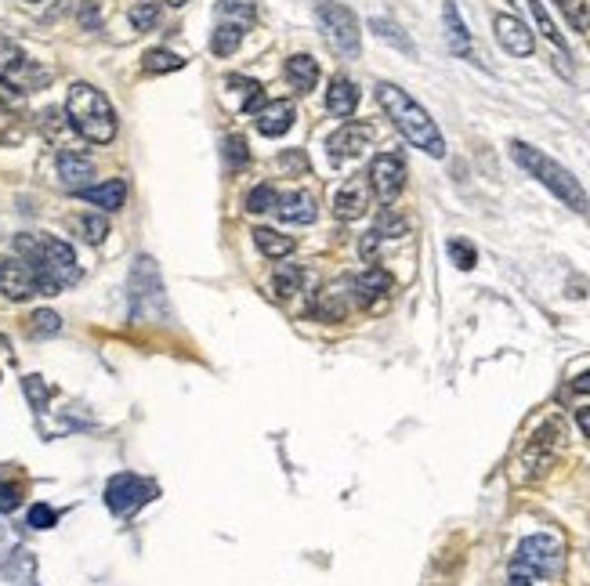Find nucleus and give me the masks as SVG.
<instances>
[{
    "instance_id": "f257e3e1",
    "label": "nucleus",
    "mask_w": 590,
    "mask_h": 586,
    "mask_svg": "<svg viewBox=\"0 0 590 586\" xmlns=\"http://www.w3.org/2000/svg\"><path fill=\"white\" fill-rule=\"evenodd\" d=\"M377 102H381V109L388 113V120L399 127L406 142L417 145V149H424L428 156H435V160L446 156V142H442V134H438V127H435V120L428 116V109H424L420 102H413L402 87L377 84Z\"/></svg>"
},
{
    "instance_id": "f03ea898",
    "label": "nucleus",
    "mask_w": 590,
    "mask_h": 586,
    "mask_svg": "<svg viewBox=\"0 0 590 586\" xmlns=\"http://www.w3.org/2000/svg\"><path fill=\"white\" fill-rule=\"evenodd\" d=\"M15 250L19 257H26L29 265L37 268L40 286H44V297H55L58 290H66L80 279V265L73 246L62 243L55 236H19L15 239Z\"/></svg>"
},
{
    "instance_id": "7ed1b4c3",
    "label": "nucleus",
    "mask_w": 590,
    "mask_h": 586,
    "mask_svg": "<svg viewBox=\"0 0 590 586\" xmlns=\"http://www.w3.org/2000/svg\"><path fill=\"white\" fill-rule=\"evenodd\" d=\"M66 116L73 131L91 145H109L116 138V113L109 98L91 84H73L66 95Z\"/></svg>"
},
{
    "instance_id": "20e7f679",
    "label": "nucleus",
    "mask_w": 590,
    "mask_h": 586,
    "mask_svg": "<svg viewBox=\"0 0 590 586\" xmlns=\"http://www.w3.org/2000/svg\"><path fill=\"white\" fill-rule=\"evenodd\" d=\"M511 156H514V163H518L522 171L533 174V178L540 181L543 189H551L554 196L562 199V203H565L569 210L583 214V210L590 207V203H587V192H583L580 181L572 178V174L565 171V167H562L558 160H551L547 152L533 149V145H525V142H514V145H511Z\"/></svg>"
},
{
    "instance_id": "39448f33",
    "label": "nucleus",
    "mask_w": 590,
    "mask_h": 586,
    "mask_svg": "<svg viewBox=\"0 0 590 586\" xmlns=\"http://www.w3.org/2000/svg\"><path fill=\"white\" fill-rule=\"evenodd\" d=\"M562 565V543L554 536H529L522 539V547L514 550V561H511V579H543L551 576L554 568Z\"/></svg>"
},
{
    "instance_id": "423d86ee",
    "label": "nucleus",
    "mask_w": 590,
    "mask_h": 586,
    "mask_svg": "<svg viewBox=\"0 0 590 586\" xmlns=\"http://www.w3.org/2000/svg\"><path fill=\"white\" fill-rule=\"evenodd\" d=\"M319 29H323V37L334 55L359 58L362 29H359V19H355L344 4H323V8H319Z\"/></svg>"
},
{
    "instance_id": "0eeeda50",
    "label": "nucleus",
    "mask_w": 590,
    "mask_h": 586,
    "mask_svg": "<svg viewBox=\"0 0 590 586\" xmlns=\"http://www.w3.org/2000/svg\"><path fill=\"white\" fill-rule=\"evenodd\" d=\"M0 80L8 87H15V91H33V87L48 84L51 73L33 66L15 40L0 37Z\"/></svg>"
},
{
    "instance_id": "6e6552de",
    "label": "nucleus",
    "mask_w": 590,
    "mask_h": 586,
    "mask_svg": "<svg viewBox=\"0 0 590 586\" xmlns=\"http://www.w3.org/2000/svg\"><path fill=\"white\" fill-rule=\"evenodd\" d=\"M0 293L11 301H29V297H44L37 268L26 257H0Z\"/></svg>"
},
{
    "instance_id": "1a4fd4ad",
    "label": "nucleus",
    "mask_w": 590,
    "mask_h": 586,
    "mask_svg": "<svg viewBox=\"0 0 590 586\" xmlns=\"http://www.w3.org/2000/svg\"><path fill=\"white\" fill-rule=\"evenodd\" d=\"M366 181H370L373 196L381 199V203H395L399 192L406 189V163L395 152H381V156H373L370 178Z\"/></svg>"
},
{
    "instance_id": "9d476101",
    "label": "nucleus",
    "mask_w": 590,
    "mask_h": 586,
    "mask_svg": "<svg viewBox=\"0 0 590 586\" xmlns=\"http://www.w3.org/2000/svg\"><path fill=\"white\" fill-rule=\"evenodd\" d=\"M149 500H153V485L142 482V478H134V474H116L113 482L105 485V503H109L116 514H131Z\"/></svg>"
},
{
    "instance_id": "9b49d317",
    "label": "nucleus",
    "mask_w": 590,
    "mask_h": 586,
    "mask_svg": "<svg viewBox=\"0 0 590 586\" xmlns=\"http://www.w3.org/2000/svg\"><path fill=\"white\" fill-rule=\"evenodd\" d=\"M373 142V127L370 123H359V120H348L337 127V134L330 138V160L344 163V160H355L362 156V149Z\"/></svg>"
},
{
    "instance_id": "f8f14e48",
    "label": "nucleus",
    "mask_w": 590,
    "mask_h": 586,
    "mask_svg": "<svg viewBox=\"0 0 590 586\" xmlns=\"http://www.w3.org/2000/svg\"><path fill=\"white\" fill-rule=\"evenodd\" d=\"M493 26H496V40L504 44L507 55L525 58L536 51V37L529 33V26H525L522 19H514V15H496Z\"/></svg>"
},
{
    "instance_id": "ddd939ff",
    "label": "nucleus",
    "mask_w": 590,
    "mask_h": 586,
    "mask_svg": "<svg viewBox=\"0 0 590 586\" xmlns=\"http://www.w3.org/2000/svg\"><path fill=\"white\" fill-rule=\"evenodd\" d=\"M366 207H370V181L348 178L334 196V214L341 221H359Z\"/></svg>"
},
{
    "instance_id": "4468645a",
    "label": "nucleus",
    "mask_w": 590,
    "mask_h": 586,
    "mask_svg": "<svg viewBox=\"0 0 590 586\" xmlns=\"http://www.w3.org/2000/svg\"><path fill=\"white\" fill-rule=\"evenodd\" d=\"M58 178H62V185L73 192L87 189L91 178H95V160L77 149H62L58 152Z\"/></svg>"
},
{
    "instance_id": "2eb2a0df",
    "label": "nucleus",
    "mask_w": 590,
    "mask_h": 586,
    "mask_svg": "<svg viewBox=\"0 0 590 586\" xmlns=\"http://www.w3.org/2000/svg\"><path fill=\"white\" fill-rule=\"evenodd\" d=\"M294 116H297L294 102L290 98H276V102H265V109L254 116V123L265 138H279V134H286L294 127Z\"/></svg>"
},
{
    "instance_id": "dca6fc26",
    "label": "nucleus",
    "mask_w": 590,
    "mask_h": 586,
    "mask_svg": "<svg viewBox=\"0 0 590 586\" xmlns=\"http://www.w3.org/2000/svg\"><path fill=\"white\" fill-rule=\"evenodd\" d=\"M77 196L84 199V203H91V207L113 214V210H120L127 203V185L120 178H109V181H102V185H87Z\"/></svg>"
},
{
    "instance_id": "f3484780",
    "label": "nucleus",
    "mask_w": 590,
    "mask_h": 586,
    "mask_svg": "<svg viewBox=\"0 0 590 586\" xmlns=\"http://www.w3.org/2000/svg\"><path fill=\"white\" fill-rule=\"evenodd\" d=\"M276 214H279V221H286V225H312L315 221V199L301 189L286 192V196L276 199Z\"/></svg>"
},
{
    "instance_id": "a211bd4d",
    "label": "nucleus",
    "mask_w": 590,
    "mask_h": 586,
    "mask_svg": "<svg viewBox=\"0 0 590 586\" xmlns=\"http://www.w3.org/2000/svg\"><path fill=\"white\" fill-rule=\"evenodd\" d=\"M359 105V87L348 80V76H334L330 80V91H326V109L337 116V120H348Z\"/></svg>"
},
{
    "instance_id": "6ab92c4d",
    "label": "nucleus",
    "mask_w": 590,
    "mask_h": 586,
    "mask_svg": "<svg viewBox=\"0 0 590 586\" xmlns=\"http://www.w3.org/2000/svg\"><path fill=\"white\" fill-rule=\"evenodd\" d=\"M286 80H290V87H294L297 95H308L315 84H319V62H315L312 55H290L283 66Z\"/></svg>"
},
{
    "instance_id": "aec40b11",
    "label": "nucleus",
    "mask_w": 590,
    "mask_h": 586,
    "mask_svg": "<svg viewBox=\"0 0 590 586\" xmlns=\"http://www.w3.org/2000/svg\"><path fill=\"white\" fill-rule=\"evenodd\" d=\"M388 290H391V275L384 268H366L359 279H352V297L359 304H366V308L377 304V297H384Z\"/></svg>"
},
{
    "instance_id": "412c9836",
    "label": "nucleus",
    "mask_w": 590,
    "mask_h": 586,
    "mask_svg": "<svg viewBox=\"0 0 590 586\" xmlns=\"http://www.w3.org/2000/svg\"><path fill=\"white\" fill-rule=\"evenodd\" d=\"M442 22H446V40H449V51L460 58L471 55V33H467V26L460 22V11L453 0H442Z\"/></svg>"
},
{
    "instance_id": "4be33fe9",
    "label": "nucleus",
    "mask_w": 590,
    "mask_h": 586,
    "mask_svg": "<svg viewBox=\"0 0 590 586\" xmlns=\"http://www.w3.org/2000/svg\"><path fill=\"white\" fill-rule=\"evenodd\" d=\"M243 33H247V26H239V22L221 19V26L214 29V40H210V51H214L218 58L236 55V48L243 44Z\"/></svg>"
},
{
    "instance_id": "5701e85b",
    "label": "nucleus",
    "mask_w": 590,
    "mask_h": 586,
    "mask_svg": "<svg viewBox=\"0 0 590 586\" xmlns=\"http://www.w3.org/2000/svg\"><path fill=\"white\" fill-rule=\"evenodd\" d=\"M254 243H257V250H261L265 257H272V261H279V257H290V254H294V246H297L290 236H279V232H272V228H257Z\"/></svg>"
},
{
    "instance_id": "b1692460",
    "label": "nucleus",
    "mask_w": 590,
    "mask_h": 586,
    "mask_svg": "<svg viewBox=\"0 0 590 586\" xmlns=\"http://www.w3.org/2000/svg\"><path fill=\"white\" fill-rule=\"evenodd\" d=\"M344 293H337V290H323L319 297L312 301V315L315 319H323V322H337V319H344Z\"/></svg>"
},
{
    "instance_id": "393cba45",
    "label": "nucleus",
    "mask_w": 590,
    "mask_h": 586,
    "mask_svg": "<svg viewBox=\"0 0 590 586\" xmlns=\"http://www.w3.org/2000/svg\"><path fill=\"white\" fill-rule=\"evenodd\" d=\"M370 29L384 40V44H391V48H399L402 55H417V48H413V40L406 37V33H402V29L395 26V22H388V19H373Z\"/></svg>"
},
{
    "instance_id": "a878e982",
    "label": "nucleus",
    "mask_w": 590,
    "mask_h": 586,
    "mask_svg": "<svg viewBox=\"0 0 590 586\" xmlns=\"http://www.w3.org/2000/svg\"><path fill=\"white\" fill-rule=\"evenodd\" d=\"M301 283H305V272L294 265H279L276 268V279H272V286H276L279 297H294V293H301Z\"/></svg>"
},
{
    "instance_id": "bb28decb",
    "label": "nucleus",
    "mask_w": 590,
    "mask_h": 586,
    "mask_svg": "<svg viewBox=\"0 0 590 586\" xmlns=\"http://www.w3.org/2000/svg\"><path fill=\"white\" fill-rule=\"evenodd\" d=\"M142 66H145V73H178L185 62H181L174 51H145V58H142Z\"/></svg>"
},
{
    "instance_id": "cd10ccee",
    "label": "nucleus",
    "mask_w": 590,
    "mask_h": 586,
    "mask_svg": "<svg viewBox=\"0 0 590 586\" xmlns=\"http://www.w3.org/2000/svg\"><path fill=\"white\" fill-rule=\"evenodd\" d=\"M77 232L87 239V243H102V239L109 236V221H105V214H80Z\"/></svg>"
},
{
    "instance_id": "c85d7f7f",
    "label": "nucleus",
    "mask_w": 590,
    "mask_h": 586,
    "mask_svg": "<svg viewBox=\"0 0 590 586\" xmlns=\"http://www.w3.org/2000/svg\"><path fill=\"white\" fill-rule=\"evenodd\" d=\"M406 218H399V214H391V210H381V218H377V225H373V236L377 239H399L406 236Z\"/></svg>"
},
{
    "instance_id": "c756f323",
    "label": "nucleus",
    "mask_w": 590,
    "mask_h": 586,
    "mask_svg": "<svg viewBox=\"0 0 590 586\" xmlns=\"http://www.w3.org/2000/svg\"><path fill=\"white\" fill-rule=\"evenodd\" d=\"M156 22H160V4H149V0H142V4H134V8H131V26L138 29V33L153 29Z\"/></svg>"
},
{
    "instance_id": "7c9ffc66",
    "label": "nucleus",
    "mask_w": 590,
    "mask_h": 586,
    "mask_svg": "<svg viewBox=\"0 0 590 586\" xmlns=\"http://www.w3.org/2000/svg\"><path fill=\"white\" fill-rule=\"evenodd\" d=\"M221 15L229 22H239V26H250V19H254V0H221Z\"/></svg>"
},
{
    "instance_id": "2f4dec72",
    "label": "nucleus",
    "mask_w": 590,
    "mask_h": 586,
    "mask_svg": "<svg viewBox=\"0 0 590 586\" xmlns=\"http://www.w3.org/2000/svg\"><path fill=\"white\" fill-rule=\"evenodd\" d=\"M276 189L272 185H257L254 192L247 196V210L250 214H265V210H276Z\"/></svg>"
},
{
    "instance_id": "473e14b6",
    "label": "nucleus",
    "mask_w": 590,
    "mask_h": 586,
    "mask_svg": "<svg viewBox=\"0 0 590 586\" xmlns=\"http://www.w3.org/2000/svg\"><path fill=\"white\" fill-rule=\"evenodd\" d=\"M562 4V11L569 15V22L576 29H590V4L587 0H558Z\"/></svg>"
},
{
    "instance_id": "72a5a7b5",
    "label": "nucleus",
    "mask_w": 590,
    "mask_h": 586,
    "mask_svg": "<svg viewBox=\"0 0 590 586\" xmlns=\"http://www.w3.org/2000/svg\"><path fill=\"white\" fill-rule=\"evenodd\" d=\"M29 322H33V333H37V337H44V333L51 337V333L62 330V319H58L55 312H37Z\"/></svg>"
},
{
    "instance_id": "f704fd0d",
    "label": "nucleus",
    "mask_w": 590,
    "mask_h": 586,
    "mask_svg": "<svg viewBox=\"0 0 590 586\" xmlns=\"http://www.w3.org/2000/svg\"><path fill=\"white\" fill-rule=\"evenodd\" d=\"M529 4H533V15H536V22H540L543 37L551 40V44H558V48H562V33H558V29H554V22L547 19V11H543V4H540V0H529Z\"/></svg>"
},
{
    "instance_id": "c9c22d12",
    "label": "nucleus",
    "mask_w": 590,
    "mask_h": 586,
    "mask_svg": "<svg viewBox=\"0 0 590 586\" xmlns=\"http://www.w3.org/2000/svg\"><path fill=\"white\" fill-rule=\"evenodd\" d=\"M225 156H229V163L232 167H243V163L250 160V149H247V142L239 138V134H232L229 142H225Z\"/></svg>"
},
{
    "instance_id": "e433bc0d",
    "label": "nucleus",
    "mask_w": 590,
    "mask_h": 586,
    "mask_svg": "<svg viewBox=\"0 0 590 586\" xmlns=\"http://www.w3.org/2000/svg\"><path fill=\"white\" fill-rule=\"evenodd\" d=\"M449 257H453L460 268H475V246L460 243V239H453V243H449Z\"/></svg>"
},
{
    "instance_id": "4c0bfd02",
    "label": "nucleus",
    "mask_w": 590,
    "mask_h": 586,
    "mask_svg": "<svg viewBox=\"0 0 590 586\" xmlns=\"http://www.w3.org/2000/svg\"><path fill=\"white\" fill-rule=\"evenodd\" d=\"M29 525H33V529H51V525H55V511L40 503V507H33V511H29Z\"/></svg>"
},
{
    "instance_id": "58836bf2",
    "label": "nucleus",
    "mask_w": 590,
    "mask_h": 586,
    "mask_svg": "<svg viewBox=\"0 0 590 586\" xmlns=\"http://www.w3.org/2000/svg\"><path fill=\"white\" fill-rule=\"evenodd\" d=\"M15 503H19V496H15V489H11V485H4V489H0V511H11Z\"/></svg>"
},
{
    "instance_id": "ea45409f",
    "label": "nucleus",
    "mask_w": 590,
    "mask_h": 586,
    "mask_svg": "<svg viewBox=\"0 0 590 586\" xmlns=\"http://www.w3.org/2000/svg\"><path fill=\"white\" fill-rule=\"evenodd\" d=\"M572 388L580 391V395H590V373H580V377L572 380Z\"/></svg>"
},
{
    "instance_id": "a19ab883",
    "label": "nucleus",
    "mask_w": 590,
    "mask_h": 586,
    "mask_svg": "<svg viewBox=\"0 0 590 586\" xmlns=\"http://www.w3.org/2000/svg\"><path fill=\"white\" fill-rule=\"evenodd\" d=\"M576 420H580V427H583V435L590 438V409H580V416H576Z\"/></svg>"
},
{
    "instance_id": "79ce46f5",
    "label": "nucleus",
    "mask_w": 590,
    "mask_h": 586,
    "mask_svg": "<svg viewBox=\"0 0 590 586\" xmlns=\"http://www.w3.org/2000/svg\"><path fill=\"white\" fill-rule=\"evenodd\" d=\"M163 4H171V8H181V4H189V0H163Z\"/></svg>"
},
{
    "instance_id": "37998d69",
    "label": "nucleus",
    "mask_w": 590,
    "mask_h": 586,
    "mask_svg": "<svg viewBox=\"0 0 590 586\" xmlns=\"http://www.w3.org/2000/svg\"><path fill=\"white\" fill-rule=\"evenodd\" d=\"M511 586H529V583H525V579H514V583Z\"/></svg>"
},
{
    "instance_id": "c03bdc74",
    "label": "nucleus",
    "mask_w": 590,
    "mask_h": 586,
    "mask_svg": "<svg viewBox=\"0 0 590 586\" xmlns=\"http://www.w3.org/2000/svg\"><path fill=\"white\" fill-rule=\"evenodd\" d=\"M29 4H40V0H29Z\"/></svg>"
}]
</instances>
